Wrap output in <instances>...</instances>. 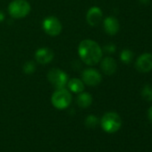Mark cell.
Segmentation results:
<instances>
[{
  "mask_svg": "<svg viewBox=\"0 0 152 152\" xmlns=\"http://www.w3.org/2000/svg\"><path fill=\"white\" fill-rule=\"evenodd\" d=\"M78 53L81 59L88 65H95L102 58V49L99 45L91 40H83L78 47Z\"/></svg>",
  "mask_w": 152,
  "mask_h": 152,
  "instance_id": "1",
  "label": "cell"
},
{
  "mask_svg": "<svg viewBox=\"0 0 152 152\" xmlns=\"http://www.w3.org/2000/svg\"><path fill=\"white\" fill-rule=\"evenodd\" d=\"M122 125V120L118 114L115 112H108L101 118V126L103 130L108 133L117 132Z\"/></svg>",
  "mask_w": 152,
  "mask_h": 152,
  "instance_id": "2",
  "label": "cell"
},
{
  "mask_svg": "<svg viewBox=\"0 0 152 152\" xmlns=\"http://www.w3.org/2000/svg\"><path fill=\"white\" fill-rule=\"evenodd\" d=\"M9 15L15 19H21L31 12V5L26 0H14L8 7Z\"/></svg>",
  "mask_w": 152,
  "mask_h": 152,
  "instance_id": "3",
  "label": "cell"
},
{
  "mask_svg": "<svg viewBox=\"0 0 152 152\" xmlns=\"http://www.w3.org/2000/svg\"><path fill=\"white\" fill-rule=\"evenodd\" d=\"M53 106L57 109H64L69 107L72 102V94L64 88L56 90L51 98Z\"/></svg>",
  "mask_w": 152,
  "mask_h": 152,
  "instance_id": "4",
  "label": "cell"
},
{
  "mask_svg": "<svg viewBox=\"0 0 152 152\" xmlns=\"http://www.w3.org/2000/svg\"><path fill=\"white\" fill-rule=\"evenodd\" d=\"M48 80L56 90L65 87L68 82V75L62 70L57 68L51 69L48 73Z\"/></svg>",
  "mask_w": 152,
  "mask_h": 152,
  "instance_id": "5",
  "label": "cell"
},
{
  "mask_svg": "<svg viewBox=\"0 0 152 152\" xmlns=\"http://www.w3.org/2000/svg\"><path fill=\"white\" fill-rule=\"evenodd\" d=\"M42 27H43L44 31L52 37L59 35L62 31V24L60 21L55 16L47 17L43 21Z\"/></svg>",
  "mask_w": 152,
  "mask_h": 152,
  "instance_id": "6",
  "label": "cell"
},
{
  "mask_svg": "<svg viewBox=\"0 0 152 152\" xmlns=\"http://www.w3.org/2000/svg\"><path fill=\"white\" fill-rule=\"evenodd\" d=\"M83 82L89 86H97L102 81V76L100 72L93 68H89L83 71L82 74Z\"/></svg>",
  "mask_w": 152,
  "mask_h": 152,
  "instance_id": "7",
  "label": "cell"
},
{
  "mask_svg": "<svg viewBox=\"0 0 152 152\" xmlns=\"http://www.w3.org/2000/svg\"><path fill=\"white\" fill-rule=\"evenodd\" d=\"M135 66L140 72L146 73L150 72L152 70V55L149 53H145L139 56Z\"/></svg>",
  "mask_w": 152,
  "mask_h": 152,
  "instance_id": "8",
  "label": "cell"
},
{
  "mask_svg": "<svg viewBox=\"0 0 152 152\" xmlns=\"http://www.w3.org/2000/svg\"><path fill=\"white\" fill-rule=\"evenodd\" d=\"M102 16H103V13L101 9L98 7H93L89 9L87 15H86V19L90 25L97 26L101 22Z\"/></svg>",
  "mask_w": 152,
  "mask_h": 152,
  "instance_id": "9",
  "label": "cell"
},
{
  "mask_svg": "<svg viewBox=\"0 0 152 152\" xmlns=\"http://www.w3.org/2000/svg\"><path fill=\"white\" fill-rule=\"evenodd\" d=\"M35 58L38 63L41 64H48L54 58V53L51 49L48 48H41L38 49L35 53Z\"/></svg>",
  "mask_w": 152,
  "mask_h": 152,
  "instance_id": "10",
  "label": "cell"
},
{
  "mask_svg": "<svg viewBox=\"0 0 152 152\" xmlns=\"http://www.w3.org/2000/svg\"><path fill=\"white\" fill-rule=\"evenodd\" d=\"M119 23L116 18L113 16L107 17L104 21V29L105 31L109 35H115L119 31Z\"/></svg>",
  "mask_w": 152,
  "mask_h": 152,
  "instance_id": "11",
  "label": "cell"
},
{
  "mask_svg": "<svg viewBox=\"0 0 152 152\" xmlns=\"http://www.w3.org/2000/svg\"><path fill=\"white\" fill-rule=\"evenodd\" d=\"M100 67L105 74L112 75L115 72L117 65H116V62L114 58L107 56V57H105L102 59Z\"/></svg>",
  "mask_w": 152,
  "mask_h": 152,
  "instance_id": "12",
  "label": "cell"
},
{
  "mask_svg": "<svg viewBox=\"0 0 152 152\" xmlns=\"http://www.w3.org/2000/svg\"><path fill=\"white\" fill-rule=\"evenodd\" d=\"M68 88L70 91L75 93H81L84 91V83L78 79V78H73L68 82Z\"/></svg>",
  "mask_w": 152,
  "mask_h": 152,
  "instance_id": "13",
  "label": "cell"
},
{
  "mask_svg": "<svg viewBox=\"0 0 152 152\" xmlns=\"http://www.w3.org/2000/svg\"><path fill=\"white\" fill-rule=\"evenodd\" d=\"M76 102H77V105L83 108H86L88 107H90L92 103V97L90 93H80L77 97V99H76Z\"/></svg>",
  "mask_w": 152,
  "mask_h": 152,
  "instance_id": "14",
  "label": "cell"
},
{
  "mask_svg": "<svg viewBox=\"0 0 152 152\" xmlns=\"http://www.w3.org/2000/svg\"><path fill=\"white\" fill-rule=\"evenodd\" d=\"M141 96L142 98L147 101L152 100V86L151 85H145L141 91Z\"/></svg>",
  "mask_w": 152,
  "mask_h": 152,
  "instance_id": "15",
  "label": "cell"
},
{
  "mask_svg": "<svg viewBox=\"0 0 152 152\" xmlns=\"http://www.w3.org/2000/svg\"><path fill=\"white\" fill-rule=\"evenodd\" d=\"M132 56H133V53L130 49H124L121 52V55H120L121 60L125 64L131 63V61L132 59Z\"/></svg>",
  "mask_w": 152,
  "mask_h": 152,
  "instance_id": "16",
  "label": "cell"
},
{
  "mask_svg": "<svg viewBox=\"0 0 152 152\" xmlns=\"http://www.w3.org/2000/svg\"><path fill=\"white\" fill-rule=\"evenodd\" d=\"M36 70V64L32 61H29L24 64L23 65V71L26 74H31L35 72Z\"/></svg>",
  "mask_w": 152,
  "mask_h": 152,
  "instance_id": "17",
  "label": "cell"
},
{
  "mask_svg": "<svg viewBox=\"0 0 152 152\" xmlns=\"http://www.w3.org/2000/svg\"><path fill=\"white\" fill-rule=\"evenodd\" d=\"M99 123V119L95 116V115H89L86 120H85V124L88 126V127H91V128H93L95 126H97Z\"/></svg>",
  "mask_w": 152,
  "mask_h": 152,
  "instance_id": "18",
  "label": "cell"
},
{
  "mask_svg": "<svg viewBox=\"0 0 152 152\" xmlns=\"http://www.w3.org/2000/svg\"><path fill=\"white\" fill-rule=\"evenodd\" d=\"M115 49H116V47H115L114 44H112V43L107 44V45L105 46V48H104V50H105L107 53H114V52L115 51Z\"/></svg>",
  "mask_w": 152,
  "mask_h": 152,
  "instance_id": "19",
  "label": "cell"
},
{
  "mask_svg": "<svg viewBox=\"0 0 152 152\" xmlns=\"http://www.w3.org/2000/svg\"><path fill=\"white\" fill-rule=\"evenodd\" d=\"M148 119L152 122V106L149 107V109L148 110Z\"/></svg>",
  "mask_w": 152,
  "mask_h": 152,
  "instance_id": "20",
  "label": "cell"
},
{
  "mask_svg": "<svg viewBox=\"0 0 152 152\" xmlns=\"http://www.w3.org/2000/svg\"><path fill=\"white\" fill-rule=\"evenodd\" d=\"M4 20H5V14L2 11H0V23H2Z\"/></svg>",
  "mask_w": 152,
  "mask_h": 152,
  "instance_id": "21",
  "label": "cell"
},
{
  "mask_svg": "<svg viewBox=\"0 0 152 152\" xmlns=\"http://www.w3.org/2000/svg\"><path fill=\"white\" fill-rule=\"evenodd\" d=\"M139 1L142 4H148L149 3V0H139Z\"/></svg>",
  "mask_w": 152,
  "mask_h": 152,
  "instance_id": "22",
  "label": "cell"
}]
</instances>
